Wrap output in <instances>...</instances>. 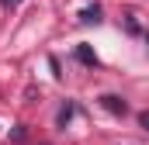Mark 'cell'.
Segmentation results:
<instances>
[{
  "instance_id": "277c9868",
  "label": "cell",
  "mask_w": 149,
  "mask_h": 145,
  "mask_svg": "<svg viewBox=\"0 0 149 145\" xmlns=\"http://www.w3.org/2000/svg\"><path fill=\"white\" fill-rule=\"evenodd\" d=\"M76 59H80L83 66H97V55L90 52V45H76Z\"/></svg>"
},
{
  "instance_id": "6da1fadb",
  "label": "cell",
  "mask_w": 149,
  "mask_h": 145,
  "mask_svg": "<svg viewBox=\"0 0 149 145\" xmlns=\"http://www.w3.org/2000/svg\"><path fill=\"white\" fill-rule=\"evenodd\" d=\"M101 107L108 110V114H128V104H125L118 93H104V97H101Z\"/></svg>"
},
{
  "instance_id": "52a82bcc",
  "label": "cell",
  "mask_w": 149,
  "mask_h": 145,
  "mask_svg": "<svg viewBox=\"0 0 149 145\" xmlns=\"http://www.w3.org/2000/svg\"><path fill=\"white\" fill-rule=\"evenodd\" d=\"M0 3H3V7H7V10H10V7H17V3H21V0H0Z\"/></svg>"
},
{
  "instance_id": "3957f363",
  "label": "cell",
  "mask_w": 149,
  "mask_h": 145,
  "mask_svg": "<svg viewBox=\"0 0 149 145\" xmlns=\"http://www.w3.org/2000/svg\"><path fill=\"white\" fill-rule=\"evenodd\" d=\"M101 21V7L94 3V7H83V14H80V24H97Z\"/></svg>"
},
{
  "instance_id": "ba28073f",
  "label": "cell",
  "mask_w": 149,
  "mask_h": 145,
  "mask_svg": "<svg viewBox=\"0 0 149 145\" xmlns=\"http://www.w3.org/2000/svg\"><path fill=\"white\" fill-rule=\"evenodd\" d=\"M146 45H149V31H146Z\"/></svg>"
},
{
  "instance_id": "5b68a950",
  "label": "cell",
  "mask_w": 149,
  "mask_h": 145,
  "mask_svg": "<svg viewBox=\"0 0 149 145\" xmlns=\"http://www.w3.org/2000/svg\"><path fill=\"white\" fill-rule=\"evenodd\" d=\"M125 31H128V35H139V31H142V28H139V21H135L132 14L125 17Z\"/></svg>"
},
{
  "instance_id": "7a4b0ae2",
  "label": "cell",
  "mask_w": 149,
  "mask_h": 145,
  "mask_svg": "<svg viewBox=\"0 0 149 145\" xmlns=\"http://www.w3.org/2000/svg\"><path fill=\"white\" fill-rule=\"evenodd\" d=\"M73 114H76V104H73V100H66V104L59 107V114H56V124H59V128H66V124L73 121Z\"/></svg>"
},
{
  "instance_id": "8992f818",
  "label": "cell",
  "mask_w": 149,
  "mask_h": 145,
  "mask_svg": "<svg viewBox=\"0 0 149 145\" xmlns=\"http://www.w3.org/2000/svg\"><path fill=\"white\" fill-rule=\"evenodd\" d=\"M139 128L149 135V110H142V114H139Z\"/></svg>"
}]
</instances>
